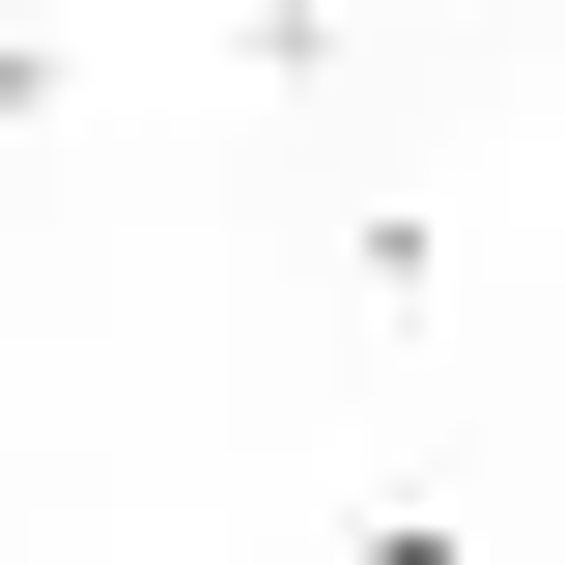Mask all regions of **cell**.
<instances>
[{"instance_id": "1", "label": "cell", "mask_w": 565, "mask_h": 565, "mask_svg": "<svg viewBox=\"0 0 565 565\" xmlns=\"http://www.w3.org/2000/svg\"><path fill=\"white\" fill-rule=\"evenodd\" d=\"M367 565H481V537H367Z\"/></svg>"}]
</instances>
